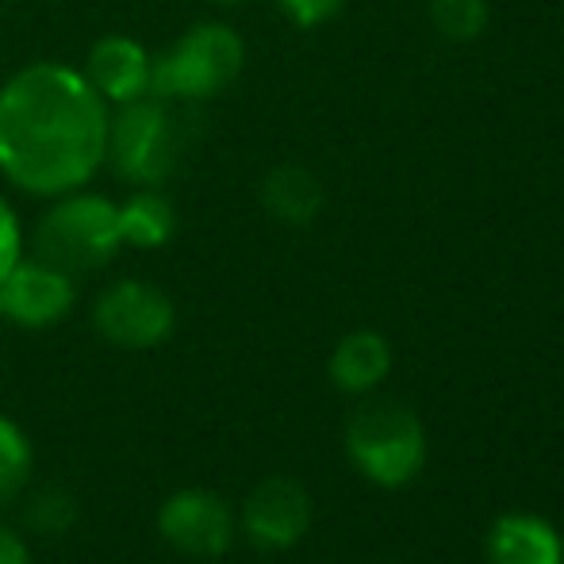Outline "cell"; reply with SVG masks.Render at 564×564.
Masks as SVG:
<instances>
[{
  "mask_svg": "<svg viewBox=\"0 0 564 564\" xmlns=\"http://www.w3.org/2000/svg\"><path fill=\"white\" fill-rule=\"evenodd\" d=\"M108 100L82 69L35 62L0 89V173L35 196H66L108 154Z\"/></svg>",
  "mask_w": 564,
  "mask_h": 564,
  "instance_id": "obj_1",
  "label": "cell"
},
{
  "mask_svg": "<svg viewBox=\"0 0 564 564\" xmlns=\"http://www.w3.org/2000/svg\"><path fill=\"white\" fill-rule=\"evenodd\" d=\"M185 119L177 116L173 100L147 97L119 105V112L108 119V154L116 173L139 188H158L181 162L185 150Z\"/></svg>",
  "mask_w": 564,
  "mask_h": 564,
  "instance_id": "obj_2",
  "label": "cell"
},
{
  "mask_svg": "<svg viewBox=\"0 0 564 564\" xmlns=\"http://www.w3.org/2000/svg\"><path fill=\"white\" fill-rule=\"evenodd\" d=\"M246 66V46L227 23H196L150 69V93L173 105H196L224 93Z\"/></svg>",
  "mask_w": 564,
  "mask_h": 564,
  "instance_id": "obj_3",
  "label": "cell"
},
{
  "mask_svg": "<svg viewBox=\"0 0 564 564\" xmlns=\"http://www.w3.org/2000/svg\"><path fill=\"white\" fill-rule=\"evenodd\" d=\"M119 246V204L93 193H66L35 230V258L69 276L108 265Z\"/></svg>",
  "mask_w": 564,
  "mask_h": 564,
  "instance_id": "obj_4",
  "label": "cell"
},
{
  "mask_svg": "<svg viewBox=\"0 0 564 564\" xmlns=\"http://www.w3.org/2000/svg\"><path fill=\"white\" fill-rule=\"evenodd\" d=\"M346 449L354 465L380 488H400L423 468L426 434L400 403H369L349 419Z\"/></svg>",
  "mask_w": 564,
  "mask_h": 564,
  "instance_id": "obj_5",
  "label": "cell"
},
{
  "mask_svg": "<svg viewBox=\"0 0 564 564\" xmlns=\"http://www.w3.org/2000/svg\"><path fill=\"white\" fill-rule=\"evenodd\" d=\"M93 323L112 346L150 349L162 346L173 335L177 312H173V300L158 284L116 281L100 292L97 307H93Z\"/></svg>",
  "mask_w": 564,
  "mask_h": 564,
  "instance_id": "obj_6",
  "label": "cell"
},
{
  "mask_svg": "<svg viewBox=\"0 0 564 564\" xmlns=\"http://www.w3.org/2000/svg\"><path fill=\"white\" fill-rule=\"evenodd\" d=\"M74 276L46 261H15L12 273L0 281V315L20 327H54L74 307Z\"/></svg>",
  "mask_w": 564,
  "mask_h": 564,
  "instance_id": "obj_7",
  "label": "cell"
},
{
  "mask_svg": "<svg viewBox=\"0 0 564 564\" xmlns=\"http://www.w3.org/2000/svg\"><path fill=\"white\" fill-rule=\"evenodd\" d=\"M158 530L177 553L188 557H219L230 550L235 519L230 507L212 491H177L158 511Z\"/></svg>",
  "mask_w": 564,
  "mask_h": 564,
  "instance_id": "obj_8",
  "label": "cell"
},
{
  "mask_svg": "<svg viewBox=\"0 0 564 564\" xmlns=\"http://www.w3.org/2000/svg\"><path fill=\"white\" fill-rule=\"evenodd\" d=\"M242 527L261 550H292L312 527V499L289 476H269L246 499Z\"/></svg>",
  "mask_w": 564,
  "mask_h": 564,
  "instance_id": "obj_9",
  "label": "cell"
},
{
  "mask_svg": "<svg viewBox=\"0 0 564 564\" xmlns=\"http://www.w3.org/2000/svg\"><path fill=\"white\" fill-rule=\"evenodd\" d=\"M150 69H154V58L147 54V46L127 35H105L100 43H93L85 58V82L108 105H131L150 93Z\"/></svg>",
  "mask_w": 564,
  "mask_h": 564,
  "instance_id": "obj_10",
  "label": "cell"
},
{
  "mask_svg": "<svg viewBox=\"0 0 564 564\" xmlns=\"http://www.w3.org/2000/svg\"><path fill=\"white\" fill-rule=\"evenodd\" d=\"M491 564H564V545L550 522L534 514H507L488 534Z\"/></svg>",
  "mask_w": 564,
  "mask_h": 564,
  "instance_id": "obj_11",
  "label": "cell"
},
{
  "mask_svg": "<svg viewBox=\"0 0 564 564\" xmlns=\"http://www.w3.org/2000/svg\"><path fill=\"white\" fill-rule=\"evenodd\" d=\"M323 185L312 170L304 165H276V170L265 173L261 181V204L273 219L289 227H307L315 216L323 212Z\"/></svg>",
  "mask_w": 564,
  "mask_h": 564,
  "instance_id": "obj_12",
  "label": "cell"
},
{
  "mask_svg": "<svg viewBox=\"0 0 564 564\" xmlns=\"http://www.w3.org/2000/svg\"><path fill=\"white\" fill-rule=\"evenodd\" d=\"M392 369V346L372 330H357L338 341L330 357V380L346 392H369Z\"/></svg>",
  "mask_w": 564,
  "mask_h": 564,
  "instance_id": "obj_13",
  "label": "cell"
},
{
  "mask_svg": "<svg viewBox=\"0 0 564 564\" xmlns=\"http://www.w3.org/2000/svg\"><path fill=\"white\" fill-rule=\"evenodd\" d=\"M119 235L127 246L158 250L177 235V208L158 188H134L127 204H119Z\"/></svg>",
  "mask_w": 564,
  "mask_h": 564,
  "instance_id": "obj_14",
  "label": "cell"
},
{
  "mask_svg": "<svg viewBox=\"0 0 564 564\" xmlns=\"http://www.w3.org/2000/svg\"><path fill=\"white\" fill-rule=\"evenodd\" d=\"M31 480V442L12 419L0 415V507H8Z\"/></svg>",
  "mask_w": 564,
  "mask_h": 564,
  "instance_id": "obj_15",
  "label": "cell"
},
{
  "mask_svg": "<svg viewBox=\"0 0 564 564\" xmlns=\"http://www.w3.org/2000/svg\"><path fill=\"white\" fill-rule=\"evenodd\" d=\"M431 23L449 43H473L488 28V0H431Z\"/></svg>",
  "mask_w": 564,
  "mask_h": 564,
  "instance_id": "obj_16",
  "label": "cell"
},
{
  "mask_svg": "<svg viewBox=\"0 0 564 564\" xmlns=\"http://www.w3.org/2000/svg\"><path fill=\"white\" fill-rule=\"evenodd\" d=\"M23 522H28L35 534H66L69 527L77 522V499L62 488H43L31 496L28 511H23Z\"/></svg>",
  "mask_w": 564,
  "mask_h": 564,
  "instance_id": "obj_17",
  "label": "cell"
},
{
  "mask_svg": "<svg viewBox=\"0 0 564 564\" xmlns=\"http://www.w3.org/2000/svg\"><path fill=\"white\" fill-rule=\"evenodd\" d=\"M276 4H281V12L296 28H319V23L335 20L341 8H346V0H276Z\"/></svg>",
  "mask_w": 564,
  "mask_h": 564,
  "instance_id": "obj_18",
  "label": "cell"
},
{
  "mask_svg": "<svg viewBox=\"0 0 564 564\" xmlns=\"http://www.w3.org/2000/svg\"><path fill=\"white\" fill-rule=\"evenodd\" d=\"M20 219H15L12 204L0 196V281H4L8 273H12V265L20 261Z\"/></svg>",
  "mask_w": 564,
  "mask_h": 564,
  "instance_id": "obj_19",
  "label": "cell"
},
{
  "mask_svg": "<svg viewBox=\"0 0 564 564\" xmlns=\"http://www.w3.org/2000/svg\"><path fill=\"white\" fill-rule=\"evenodd\" d=\"M0 564H31V545L23 542L20 530L0 522Z\"/></svg>",
  "mask_w": 564,
  "mask_h": 564,
  "instance_id": "obj_20",
  "label": "cell"
},
{
  "mask_svg": "<svg viewBox=\"0 0 564 564\" xmlns=\"http://www.w3.org/2000/svg\"><path fill=\"white\" fill-rule=\"evenodd\" d=\"M216 4H238V0H216Z\"/></svg>",
  "mask_w": 564,
  "mask_h": 564,
  "instance_id": "obj_21",
  "label": "cell"
}]
</instances>
